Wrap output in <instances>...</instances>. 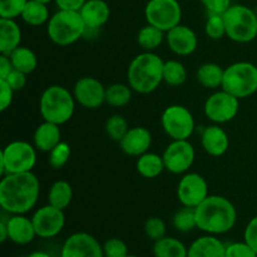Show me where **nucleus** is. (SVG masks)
<instances>
[{
	"instance_id": "nucleus-1",
	"label": "nucleus",
	"mask_w": 257,
	"mask_h": 257,
	"mask_svg": "<svg viewBox=\"0 0 257 257\" xmlns=\"http://www.w3.org/2000/svg\"><path fill=\"white\" fill-rule=\"evenodd\" d=\"M40 183L33 172L5 175L0 182V206L12 215H25L37 205Z\"/></svg>"
},
{
	"instance_id": "nucleus-2",
	"label": "nucleus",
	"mask_w": 257,
	"mask_h": 257,
	"mask_svg": "<svg viewBox=\"0 0 257 257\" xmlns=\"http://www.w3.org/2000/svg\"><path fill=\"white\" fill-rule=\"evenodd\" d=\"M195 210L197 228L208 235L216 236L228 232L237 220L236 207L223 196H208Z\"/></svg>"
},
{
	"instance_id": "nucleus-3",
	"label": "nucleus",
	"mask_w": 257,
	"mask_h": 257,
	"mask_svg": "<svg viewBox=\"0 0 257 257\" xmlns=\"http://www.w3.org/2000/svg\"><path fill=\"white\" fill-rule=\"evenodd\" d=\"M163 64L160 55L153 52H143L133 58L127 70L128 84L135 92L150 94L163 82Z\"/></svg>"
},
{
	"instance_id": "nucleus-4",
	"label": "nucleus",
	"mask_w": 257,
	"mask_h": 257,
	"mask_svg": "<svg viewBox=\"0 0 257 257\" xmlns=\"http://www.w3.org/2000/svg\"><path fill=\"white\" fill-rule=\"evenodd\" d=\"M75 98L62 85H50L43 92L39 102L40 115L47 122L62 125L74 114Z\"/></svg>"
},
{
	"instance_id": "nucleus-5",
	"label": "nucleus",
	"mask_w": 257,
	"mask_h": 257,
	"mask_svg": "<svg viewBox=\"0 0 257 257\" xmlns=\"http://www.w3.org/2000/svg\"><path fill=\"white\" fill-rule=\"evenodd\" d=\"M87 27L79 12L74 10H58L50 17L47 25L49 39L58 45L74 44L84 37Z\"/></svg>"
},
{
	"instance_id": "nucleus-6",
	"label": "nucleus",
	"mask_w": 257,
	"mask_h": 257,
	"mask_svg": "<svg viewBox=\"0 0 257 257\" xmlns=\"http://www.w3.org/2000/svg\"><path fill=\"white\" fill-rule=\"evenodd\" d=\"M226 35L236 43H250L257 38V14L245 5H231L223 14Z\"/></svg>"
},
{
	"instance_id": "nucleus-7",
	"label": "nucleus",
	"mask_w": 257,
	"mask_h": 257,
	"mask_svg": "<svg viewBox=\"0 0 257 257\" xmlns=\"http://www.w3.org/2000/svg\"><path fill=\"white\" fill-rule=\"evenodd\" d=\"M222 88L238 99L257 92V67L252 63L237 62L225 68Z\"/></svg>"
},
{
	"instance_id": "nucleus-8",
	"label": "nucleus",
	"mask_w": 257,
	"mask_h": 257,
	"mask_svg": "<svg viewBox=\"0 0 257 257\" xmlns=\"http://www.w3.org/2000/svg\"><path fill=\"white\" fill-rule=\"evenodd\" d=\"M35 163V147L25 141H13L0 153V175L32 172Z\"/></svg>"
},
{
	"instance_id": "nucleus-9",
	"label": "nucleus",
	"mask_w": 257,
	"mask_h": 257,
	"mask_svg": "<svg viewBox=\"0 0 257 257\" xmlns=\"http://www.w3.org/2000/svg\"><path fill=\"white\" fill-rule=\"evenodd\" d=\"M161 124L172 140H188L195 132V118L188 108L181 104L168 105L162 113Z\"/></svg>"
},
{
	"instance_id": "nucleus-10",
	"label": "nucleus",
	"mask_w": 257,
	"mask_h": 257,
	"mask_svg": "<svg viewBox=\"0 0 257 257\" xmlns=\"http://www.w3.org/2000/svg\"><path fill=\"white\" fill-rule=\"evenodd\" d=\"M145 17L148 24L167 33L181 24L182 8L177 0H150L146 5Z\"/></svg>"
},
{
	"instance_id": "nucleus-11",
	"label": "nucleus",
	"mask_w": 257,
	"mask_h": 257,
	"mask_svg": "<svg viewBox=\"0 0 257 257\" xmlns=\"http://www.w3.org/2000/svg\"><path fill=\"white\" fill-rule=\"evenodd\" d=\"M240 109V99L231 93L221 89L212 93L203 105L205 115L215 124L231 122Z\"/></svg>"
},
{
	"instance_id": "nucleus-12",
	"label": "nucleus",
	"mask_w": 257,
	"mask_h": 257,
	"mask_svg": "<svg viewBox=\"0 0 257 257\" xmlns=\"http://www.w3.org/2000/svg\"><path fill=\"white\" fill-rule=\"evenodd\" d=\"M162 158L168 172L182 175L192 167L196 152L188 140H173L163 152Z\"/></svg>"
},
{
	"instance_id": "nucleus-13",
	"label": "nucleus",
	"mask_w": 257,
	"mask_h": 257,
	"mask_svg": "<svg viewBox=\"0 0 257 257\" xmlns=\"http://www.w3.org/2000/svg\"><path fill=\"white\" fill-rule=\"evenodd\" d=\"M208 196V185L200 173H186L178 182L177 198L182 206L196 208Z\"/></svg>"
},
{
	"instance_id": "nucleus-14",
	"label": "nucleus",
	"mask_w": 257,
	"mask_h": 257,
	"mask_svg": "<svg viewBox=\"0 0 257 257\" xmlns=\"http://www.w3.org/2000/svg\"><path fill=\"white\" fill-rule=\"evenodd\" d=\"M32 221L37 236L42 238H52L59 235L64 228L65 215L63 210L48 203L35 211Z\"/></svg>"
},
{
	"instance_id": "nucleus-15",
	"label": "nucleus",
	"mask_w": 257,
	"mask_h": 257,
	"mask_svg": "<svg viewBox=\"0 0 257 257\" xmlns=\"http://www.w3.org/2000/svg\"><path fill=\"white\" fill-rule=\"evenodd\" d=\"M60 257H104V253L103 246L94 236L75 232L64 241Z\"/></svg>"
},
{
	"instance_id": "nucleus-16",
	"label": "nucleus",
	"mask_w": 257,
	"mask_h": 257,
	"mask_svg": "<svg viewBox=\"0 0 257 257\" xmlns=\"http://www.w3.org/2000/svg\"><path fill=\"white\" fill-rule=\"evenodd\" d=\"M75 102L88 109H97L105 103V88L94 77H83L75 82L73 88Z\"/></svg>"
},
{
	"instance_id": "nucleus-17",
	"label": "nucleus",
	"mask_w": 257,
	"mask_h": 257,
	"mask_svg": "<svg viewBox=\"0 0 257 257\" xmlns=\"http://www.w3.org/2000/svg\"><path fill=\"white\" fill-rule=\"evenodd\" d=\"M166 42L168 48L180 57H187L196 52L198 39L196 33L187 25L178 24L166 33Z\"/></svg>"
},
{
	"instance_id": "nucleus-18",
	"label": "nucleus",
	"mask_w": 257,
	"mask_h": 257,
	"mask_svg": "<svg viewBox=\"0 0 257 257\" xmlns=\"http://www.w3.org/2000/svg\"><path fill=\"white\" fill-rule=\"evenodd\" d=\"M151 145H152V135L145 127L130 128V131L119 142L120 150L127 156L132 157H140L145 155L146 152H148Z\"/></svg>"
},
{
	"instance_id": "nucleus-19",
	"label": "nucleus",
	"mask_w": 257,
	"mask_h": 257,
	"mask_svg": "<svg viewBox=\"0 0 257 257\" xmlns=\"http://www.w3.org/2000/svg\"><path fill=\"white\" fill-rule=\"evenodd\" d=\"M201 145L206 153L212 157H221L227 152L230 140L223 128L218 124H211L202 131Z\"/></svg>"
},
{
	"instance_id": "nucleus-20",
	"label": "nucleus",
	"mask_w": 257,
	"mask_h": 257,
	"mask_svg": "<svg viewBox=\"0 0 257 257\" xmlns=\"http://www.w3.org/2000/svg\"><path fill=\"white\" fill-rule=\"evenodd\" d=\"M8 227L9 240L17 245H28L37 236L32 218L24 215H13L5 221Z\"/></svg>"
},
{
	"instance_id": "nucleus-21",
	"label": "nucleus",
	"mask_w": 257,
	"mask_h": 257,
	"mask_svg": "<svg viewBox=\"0 0 257 257\" xmlns=\"http://www.w3.org/2000/svg\"><path fill=\"white\" fill-rule=\"evenodd\" d=\"M87 29L98 30L110 17L109 5L104 0H87L79 10Z\"/></svg>"
},
{
	"instance_id": "nucleus-22",
	"label": "nucleus",
	"mask_w": 257,
	"mask_h": 257,
	"mask_svg": "<svg viewBox=\"0 0 257 257\" xmlns=\"http://www.w3.org/2000/svg\"><path fill=\"white\" fill-rule=\"evenodd\" d=\"M226 245L215 235L196 238L188 247L187 257H225Z\"/></svg>"
},
{
	"instance_id": "nucleus-23",
	"label": "nucleus",
	"mask_w": 257,
	"mask_h": 257,
	"mask_svg": "<svg viewBox=\"0 0 257 257\" xmlns=\"http://www.w3.org/2000/svg\"><path fill=\"white\" fill-rule=\"evenodd\" d=\"M60 137H62L60 125L44 120L42 124L38 125L34 132V137H33L34 147L42 152L49 153L55 146L62 142Z\"/></svg>"
},
{
	"instance_id": "nucleus-24",
	"label": "nucleus",
	"mask_w": 257,
	"mask_h": 257,
	"mask_svg": "<svg viewBox=\"0 0 257 257\" xmlns=\"http://www.w3.org/2000/svg\"><path fill=\"white\" fill-rule=\"evenodd\" d=\"M22 42V30L14 19L0 18V54L10 55Z\"/></svg>"
},
{
	"instance_id": "nucleus-25",
	"label": "nucleus",
	"mask_w": 257,
	"mask_h": 257,
	"mask_svg": "<svg viewBox=\"0 0 257 257\" xmlns=\"http://www.w3.org/2000/svg\"><path fill=\"white\" fill-rule=\"evenodd\" d=\"M225 69L216 63H205L196 72V79L202 87L216 89L222 87Z\"/></svg>"
},
{
	"instance_id": "nucleus-26",
	"label": "nucleus",
	"mask_w": 257,
	"mask_h": 257,
	"mask_svg": "<svg viewBox=\"0 0 257 257\" xmlns=\"http://www.w3.org/2000/svg\"><path fill=\"white\" fill-rule=\"evenodd\" d=\"M152 251L155 257H187L188 247L178 238L165 236L155 241Z\"/></svg>"
},
{
	"instance_id": "nucleus-27",
	"label": "nucleus",
	"mask_w": 257,
	"mask_h": 257,
	"mask_svg": "<svg viewBox=\"0 0 257 257\" xmlns=\"http://www.w3.org/2000/svg\"><path fill=\"white\" fill-rule=\"evenodd\" d=\"M136 168L137 172L145 178L158 177L166 170L162 156L152 152H146L145 155L140 156L136 163Z\"/></svg>"
},
{
	"instance_id": "nucleus-28",
	"label": "nucleus",
	"mask_w": 257,
	"mask_h": 257,
	"mask_svg": "<svg viewBox=\"0 0 257 257\" xmlns=\"http://www.w3.org/2000/svg\"><path fill=\"white\" fill-rule=\"evenodd\" d=\"M22 19L32 27H39L49 22V9L47 4L37 0H28L22 13Z\"/></svg>"
},
{
	"instance_id": "nucleus-29",
	"label": "nucleus",
	"mask_w": 257,
	"mask_h": 257,
	"mask_svg": "<svg viewBox=\"0 0 257 257\" xmlns=\"http://www.w3.org/2000/svg\"><path fill=\"white\" fill-rule=\"evenodd\" d=\"M73 200V188L67 181H57L50 187L48 193V203L64 211Z\"/></svg>"
},
{
	"instance_id": "nucleus-30",
	"label": "nucleus",
	"mask_w": 257,
	"mask_h": 257,
	"mask_svg": "<svg viewBox=\"0 0 257 257\" xmlns=\"http://www.w3.org/2000/svg\"><path fill=\"white\" fill-rule=\"evenodd\" d=\"M9 57L14 69L19 70V72L25 73V74H30V73H33L37 69L38 58L30 48L22 47L20 45Z\"/></svg>"
},
{
	"instance_id": "nucleus-31",
	"label": "nucleus",
	"mask_w": 257,
	"mask_h": 257,
	"mask_svg": "<svg viewBox=\"0 0 257 257\" xmlns=\"http://www.w3.org/2000/svg\"><path fill=\"white\" fill-rule=\"evenodd\" d=\"M132 88L130 84L114 83L105 88V103L112 107L120 108L127 105L132 99Z\"/></svg>"
},
{
	"instance_id": "nucleus-32",
	"label": "nucleus",
	"mask_w": 257,
	"mask_h": 257,
	"mask_svg": "<svg viewBox=\"0 0 257 257\" xmlns=\"http://www.w3.org/2000/svg\"><path fill=\"white\" fill-rule=\"evenodd\" d=\"M165 32H162L158 28L153 25L147 24L138 32L137 42L141 48L145 49V52H153L163 43L165 39Z\"/></svg>"
},
{
	"instance_id": "nucleus-33",
	"label": "nucleus",
	"mask_w": 257,
	"mask_h": 257,
	"mask_svg": "<svg viewBox=\"0 0 257 257\" xmlns=\"http://www.w3.org/2000/svg\"><path fill=\"white\" fill-rule=\"evenodd\" d=\"M187 79V70L178 60H167L163 64V82L171 87H180Z\"/></svg>"
},
{
	"instance_id": "nucleus-34",
	"label": "nucleus",
	"mask_w": 257,
	"mask_h": 257,
	"mask_svg": "<svg viewBox=\"0 0 257 257\" xmlns=\"http://www.w3.org/2000/svg\"><path fill=\"white\" fill-rule=\"evenodd\" d=\"M173 227L180 232H190L197 228V220H196V210L183 206L173 216Z\"/></svg>"
},
{
	"instance_id": "nucleus-35",
	"label": "nucleus",
	"mask_w": 257,
	"mask_h": 257,
	"mask_svg": "<svg viewBox=\"0 0 257 257\" xmlns=\"http://www.w3.org/2000/svg\"><path fill=\"white\" fill-rule=\"evenodd\" d=\"M128 131H130V127H128L127 120L119 114L110 115L105 122V132L108 137L115 142H120Z\"/></svg>"
},
{
	"instance_id": "nucleus-36",
	"label": "nucleus",
	"mask_w": 257,
	"mask_h": 257,
	"mask_svg": "<svg viewBox=\"0 0 257 257\" xmlns=\"http://www.w3.org/2000/svg\"><path fill=\"white\" fill-rule=\"evenodd\" d=\"M205 32L210 39L220 40L226 35V25L223 15L220 14H208L206 20Z\"/></svg>"
},
{
	"instance_id": "nucleus-37",
	"label": "nucleus",
	"mask_w": 257,
	"mask_h": 257,
	"mask_svg": "<svg viewBox=\"0 0 257 257\" xmlns=\"http://www.w3.org/2000/svg\"><path fill=\"white\" fill-rule=\"evenodd\" d=\"M70 155H72L70 146L65 142H60L49 152V165L54 170H60L67 165Z\"/></svg>"
},
{
	"instance_id": "nucleus-38",
	"label": "nucleus",
	"mask_w": 257,
	"mask_h": 257,
	"mask_svg": "<svg viewBox=\"0 0 257 257\" xmlns=\"http://www.w3.org/2000/svg\"><path fill=\"white\" fill-rule=\"evenodd\" d=\"M28 0H0V18L15 19L20 17Z\"/></svg>"
},
{
	"instance_id": "nucleus-39",
	"label": "nucleus",
	"mask_w": 257,
	"mask_h": 257,
	"mask_svg": "<svg viewBox=\"0 0 257 257\" xmlns=\"http://www.w3.org/2000/svg\"><path fill=\"white\" fill-rule=\"evenodd\" d=\"M166 223L160 217H150L145 223V233L150 240L157 241L166 236Z\"/></svg>"
},
{
	"instance_id": "nucleus-40",
	"label": "nucleus",
	"mask_w": 257,
	"mask_h": 257,
	"mask_svg": "<svg viewBox=\"0 0 257 257\" xmlns=\"http://www.w3.org/2000/svg\"><path fill=\"white\" fill-rule=\"evenodd\" d=\"M102 246L104 257H127L130 255L127 245L120 238H108Z\"/></svg>"
},
{
	"instance_id": "nucleus-41",
	"label": "nucleus",
	"mask_w": 257,
	"mask_h": 257,
	"mask_svg": "<svg viewBox=\"0 0 257 257\" xmlns=\"http://www.w3.org/2000/svg\"><path fill=\"white\" fill-rule=\"evenodd\" d=\"M225 257H257V252L246 241L232 242L226 246Z\"/></svg>"
},
{
	"instance_id": "nucleus-42",
	"label": "nucleus",
	"mask_w": 257,
	"mask_h": 257,
	"mask_svg": "<svg viewBox=\"0 0 257 257\" xmlns=\"http://www.w3.org/2000/svg\"><path fill=\"white\" fill-rule=\"evenodd\" d=\"M208 14L223 15L231 7V0H201Z\"/></svg>"
},
{
	"instance_id": "nucleus-43",
	"label": "nucleus",
	"mask_w": 257,
	"mask_h": 257,
	"mask_svg": "<svg viewBox=\"0 0 257 257\" xmlns=\"http://www.w3.org/2000/svg\"><path fill=\"white\" fill-rule=\"evenodd\" d=\"M27 75L28 74H25V73L19 72L17 69H13L10 72V74L3 80H7V83L12 87V89L14 92H19V90H22L27 85Z\"/></svg>"
},
{
	"instance_id": "nucleus-44",
	"label": "nucleus",
	"mask_w": 257,
	"mask_h": 257,
	"mask_svg": "<svg viewBox=\"0 0 257 257\" xmlns=\"http://www.w3.org/2000/svg\"><path fill=\"white\" fill-rule=\"evenodd\" d=\"M13 97H14V90L12 89L7 80L0 79V110L4 112L12 105Z\"/></svg>"
},
{
	"instance_id": "nucleus-45",
	"label": "nucleus",
	"mask_w": 257,
	"mask_h": 257,
	"mask_svg": "<svg viewBox=\"0 0 257 257\" xmlns=\"http://www.w3.org/2000/svg\"><path fill=\"white\" fill-rule=\"evenodd\" d=\"M243 241H246L257 252V215L248 221L243 232Z\"/></svg>"
},
{
	"instance_id": "nucleus-46",
	"label": "nucleus",
	"mask_w": 257,
	"mask_h": 257,
	"mask_svg": "<svg viewBox=\"0 0 257 257\" xmlns=\"http://www.w3.org/2000/svg\"><path fill=\"white\" fill-rule=\"evenodd\" d=\"M59 10H74L79 12L87 0H54Z\"/></svg>"
},
{
	"instance_id": "nucleus-47",
	"label": "nucleus",
	"mask_w": 257,
	"mask_h": 257,
	"mask_svg": "<svg viewBox=\"0 0 257 257\" xmlns=\"http://www.w3.org/2000/svg\"><path fill=\"white\" fill-rule=\"evenodd\" d=\"M13 69L14 67H13L9 55L0 54V79H5Z\"/></svg>"
},
{
	"instance_id": "nucleus-48",
	"label": "nucleus",
	"mask_w": 257,
	"mask_h": 257,
	"mask_svg": "<svg viewBox=\"0 0 257 257\" xmlns=\"http://www.w3.org/2000/svg\"><path fill=\"white\" fill-rule=\"evenodd\" d=\"M7 240H9L7 222H5V221H2V222H0V242L4 243Z\"/></svg>"
},
{
	"instance_id": "nucleus-49",
	"label": "nucleus",
	"mask_w": 257,
	"mask_h": 257,
	"mask_svg": "<svg viewBox=\"0 0 257 257\" xmlns=\"http://www.w3.org/2000/svg\"><path fill=\"white\" fill-rule=\"evenodd\" d=\"M28 257H50L49 253L44 252V251H34V252L30 253Z\"/></svg>"
},
{
	"instance_id": "nucleus-50",
	"label": "nucleus",
	"mask_w": 257,
	"mask_h": 257,
	"mask_svg": "<svg viewBox=\"0 0 257 257\" xmlns=\"http://www.w3.org/2000/svg\"><path fill=\"white\" fill-rule=\"evenodd\" d=\"M37 2H42V3H45V4H48V3H50L52 0H37Z\"/></svg>"
},
{
	"instance_id": "nucleus-51",
	"label": "nucleus",
	"mask_w": 257,
	"mask_h": 257,
	"mask_svg": "<svg viewBox=\"0 0 257 257\" xmlns=\"http://www.w3.org/2000/svg\"><path fill=\"white\" fill-rule=\"evenodd\" d=\"M127 257H138V256H136V255H128Z\"/></svg>"
}]
</instances>
